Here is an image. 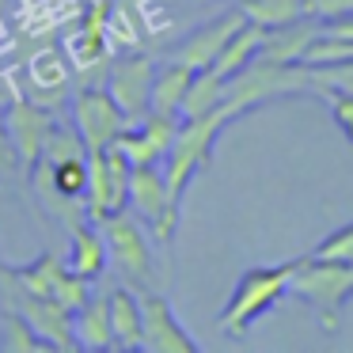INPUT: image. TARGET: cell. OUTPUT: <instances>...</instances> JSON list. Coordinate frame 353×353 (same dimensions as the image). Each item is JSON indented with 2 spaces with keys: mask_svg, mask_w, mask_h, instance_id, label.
<instances>
[{
  "mask_svg": "<svg viewBox=\"0 0 353 353\" xmlns=\"http://www.w3.org/2000/svg\"><path fill=\"white\" fill-rule=\"evenodd\" d=\"M95 224H99V232H103L110 266H114L125 281L152 289V281H156L152 247H148V239H145V232H141L137 216H130L125 209H118V213H107L103 221H95Z\"/></svg>",
  "mask_w": 353,
  "mask_h": 353,
  "instance_id": "5",
  "label": "cell"
},
{
  "mask_svg": "<svg viewBox=\"0 0 353 353\" xmlns=\"http://www.w3.org/2000/svg\"><path fill=\"white\" fill-rule=\"evenodd\" d=\"M72 125H77L88 152H103L118 141V133L130 125V118L122 114V107L114 103V95L107 88L84 84L72 99Z\"/></svg>",
  "mask_w": 353,
  "mask_h": 353,
  "instance_id": "7",
  "label": "cell"
},
{
  "mask_svg": "<svg viewBox=\"0 0 353 353\" xmlns=\"http://www.w3.org/2000/svg\"><path fill=\"white\" fill-rule=\"evenodd\" d=\"M72 334H77V350H114L107 296H88L80 307H72Z\"/></svg>",
  "mask_w": 353,
  "mask_h": 353,
  "instance_id": "17",
  "label": "cell"
},
{
  "mask_svg": "<svg viewBox=\"0 0 353 353\" xmlns=\"http://www.w3.org/2000/svg\"><path fill=\"white\" fill-rule=\"evenodd\" d=\"M54 125H57V118L50 114V107L39 99H16L4 110V133H8V141H12V152H16V160L27 163V168L39 163L42 145H46Z\"/></svg>",
  "mask_w": 353,
  "mask_h": 353,
  "instance_id": "10",
  "label": "cell"
},
{
  "mask_svg": "<svg viewBox=\"0 0 353 353\" xmlns=\"http://www.w3.org/2000/svg\"><path fill=\"white\" fill-rule=\"evenodd\" d=\"M16 312L34 327V334L50 345V350H77V334H72V307H65L54 296H39V292H23Z\"/></svg>",
  "mask_w": 353,
  "mask_h": 353,
  "instance_id": "14",
  "label": "cell"
},
{
  "mask_svg": "<svg viewBox=\"0 0 353 353\" xmlns=\"http://www.w3.org/2000/svg\"><path fill=\"white\" fill-rule=\"evenodd\" d=\"M315 34H319V19L300 16V19H292V23L274 27V31L262 34L259 57H266V61H281V65H300V57H304V50L315 42Z\"/></svg>",
  "mask_w": 353,
  "mask_h": 353,
  "instance_id": "15",
  "label": "cell"
},
{
  "mask_svg": "<svg viewBox=\"0 0 353 353\" xmlns=\"http://www.w3.org/2000/svg\"><path fill=\"white\" fill-rule=\"evenodd\" d=\"M194 72H198V69L175 61V57H171L168 65H160V69H156V80H152V103H148V110L183 118L179 110H183V99H186V88H190Z\"/></svg>",
  "mask_w": 353,
  "mask_h": 353,
  "instance_id": "18",
  "label": "cell"
},
{
  "mask_svg": "<svg viewBox=\"0 0 353 353\" xmlns=\"http://www.w3.org/2000/svg\"><path fill=\"white\" fill-rule=\"evenodd\" d=\"M243 23H247V19H243V12H239V8L221 12L216 19H209V23H201L198 31L186 34V39L171 50V57H175V61H183V65H190V69H209V65L221 57V50L228 46V39Z\"/></svg>",
  "mask_w": 353,
  "mask_h": 353,
  "instance_id": "13",
  "label": "cell"
},
{
  "mask_svg": "<svg viewBox=\"0 0 353 353\" xmlns=\"http://www.w3.org/2000/svg\"><path fill=\"white\" fill-rule=\"evenodd\" d=\"M224 84H228V80L216 77L213 69H198V72H194L190 88H186V99H183V110H179L183 122H186V118L213 114V110L224 103Z\"/></svg>",
  "mask_w": 353,
  "mask_h": 353,
  "instance_id": "21",
  "label": "cell"
},
{
  "mask_svg": "<svg viewBox=\"0 0 353 353\" xmlns=\"http://www.w3.org/2000/svg\"><path fill=\"white\" fill-rule=\"evenodd\" d=\"M152 80H156V61L148 54H122L107 65V92L122 107L130 122H141L152 103Z\"/></svg>",
  "mask_w": 353,
  "mask_h": 353,
  "instance_id": "9",
  "label": "cell"
},
{
  "mask_svg": "<svg viewBox=\"0 0 353 353\" xmlns=\"http://www.w3.org/2000/svg\"><path fill=\"white\" fill-rule=\"evenodd\" d=\"M125 209H133V216L145 224H152L156 239L171 243L179 228V205L168 194V179H163L160 163H133L130 175V201Z\"/></svg>",
  "mask_w": 353,
  "mask_h": 353,
  "instance_id": "6",
  "label": "cell"
},
{
  "mask_svg": "<svg viewBox=\"0 0 353 353\" xmlns=\"http://www.w3.org/2000/svg\"><path fill=\"white\" fill-rule=\"evenodd\" d=\"M312 259L353 266V224H342V228H334L327 239H319V243L312 247Z\"/></svg>",
  "mask_w": 353,
  "mask_h": 353,
  "instance_id": "24",
  "label": "cell"
},
{
  "mask_svg": "<svg viewBox=\"0 0 353 353\" xmlns=\"http://www.w3.org/2000/svg\"><path fill=\"white\" fill-rule=\"evenodd\" d=\"M281 95H315V69L254 57L247 69H239L236 77L224 84L221 110L232 122V118L247 114V110L262 107V103H270V99H281Z\"/></svg>",
  "mask_w": 353,
  "mask_h": 353,
  "instance_id": "1",
  "label": "cell"
},
{
  "mask_svg": "<svg viewBox=\"0 0 353 353\" xmlns=\"http://www.w3.org/2000/svg\"><path fill=\"white\" fill-rule=\"evenodd\" d=\"M107 243H103V232L95 221H77L72 224V243H69V259L65 266L72 270L84 281H95V277L107 270Z\"/></svg>",
  "mask_w": 353,
  "mask_h": 353,
  "instance_id": "16",
  "label": "cell"
},
{
  "mask_svg": "<svg viewBox=\"0 0 353 353\" xmlns=\"http://www.w3.org/2000/svg\"><path fill=\"white\" fill-rule=\"evenodd\" d=\"M228 125V114L221 107L205 118H186L179 122V133L171 141L168 156H163V179H168V194L175 205H183V194L190 190V183L198 179L201 168H209L213 160V148H216V137L221 130Z\"/></svg>",
  "mask_w": 353,
  "mask_h": 353,
  "instance_id": "4",
  "label": "cell"
},
{
  "mask_svg": "<svg viewBox=\"0 0 353 353\" xmlns=\"http://www.w3.org/2000/svg\"><path fill=\"white\" fill-rule=\"evenodd\" d=\"M236 8L243 12L247 23L262 27V31H274V27H285L304 16L300 0H236Z\"/></svg>",
  "mask_w": 353,
  "mask_h": 353,
  "instance_id": "22",
  "label": "cell"
},
{
  "mask_svg": "<svg viewBox=\"0 0 353 353\" xmlns=\"http://www.w3.org/2000/svg\"><path fill=\"white\" fill-rule=\"evenodd\" d=\"M289 292L300 296L307 307L315 312L319 327L327 334H334L342 327V312L353 296V266H342V262H323V259H304L292 262V281Z\"/></svg>",
  "mask_w": 353,
  "mask_h": 353,
  "instance_id": "3",
  "label": "cell"
},
{
  "mask_svg": "<svg viewBox=\"0 0 353 353\" xmlns=\"http://www.w3.org/2000/svg\"><path fill=\"white\" fill-rule=\"evenodd\" d=\"M107 307L114 350H141V296H133V289H125V285H118L107 292Z\"/></svg>",
  "mask_w": 353,
  "mask_h": 353,
  "instance_id": "19",
  "label": "cell"
},
{
  "mask_svg": "<svg viewBox=\"0 0 353 353\" xmlns=\"http://www.w3.org/2000/svg\"><path fill=\"white\" fill-rule=\"evenodd\" d=\"M0 350L4 353H34V350H50V345L34 334V327L19 312H4L0 315Z\"/></svg>",
  "mask_w": 353,
  "mask_h": 353,
  "instance_id": "23",
  "label": "cell"
},
{
  "mask_svg": "<svg viewBox=\"0 0 353 353\" xmlns=\"http://www.w3.org/2000/svg\"><path fill=\"white\" fill-rule=\"evenodd\" d=\"M262 34H266L262 27H254V23H243V27H239V31L228 39V46L221 50V57H216V61L209 65V69H213L216 77L232 80L239 69H247V65H251L254 57H259V50H262Z\"/></svg>",
  "mask_w": 353,
  "mask_h": 353,
  "instance_id": "20",
  "label": "cell"
},
{
  "mask_svg": "<svg viewBox=\"0 0 353 353\" xmlns=\"http://www.w3.org/2000/svg\"><path fill=\"white\" fill-rule=\"evenodd\" d=\"M319 95L327 99V107H330V114H334L338 130L353 141V95L350 92H319Z\"/></svg>",
  "mask_w": 353,
  "mask_h": 353,
  "instance_id": "25",
  "label": "cell"
},
{
  "mask_svg": "<svg viewBox=\"0 0 353 353\" xmlns=\"http://www.w3.org/2000/svg\"><path fill=\"white\" fill-rule=\"evenodd\" d=\"M19 270V281H23L27 292H39V296H54L61 300L65 307H80L92 292H88V281L77 277L54 251L39 254L31 266H16Z\"/></svg>",
  "mask_w": 353,
  "mask_h": 353,
  "instance_id": "11",
  "label": "cell"
},
{
  "mask_svg": "<svg viewBox=\"0 0 353 353\" xmlns=\"http://www.w3.org/2000/svg\"><path fill=\"white\" fill-rule=\"evenodd\" d=\"M292 262H296V259H292ZM292 262L243 270V277L236 281L228 304L221 307V319H216V323H221V334L224 338H247V330H251L262 315L274 312V307L289 296Z\"/></svg>",
  "mask_w": 353,
  "mask_h": 353,
  "instance_id": "2",
  "label": "cell"
},
{
  "mask_svg": "<svg viewBox=\"0 0 353 353\" xmlns=\"http://www.w3.org/2000/svg\"><path fill=\"white\" fill-rule=\"evenodd\" d=\"M141 350L148 353H198V338L183 327L179 312L163 292L148 289L141 296Z\"/></svg>",
  "mask_w": 353,
  "mask_h": 353,
  "instance_id": "8",
  "label": "cell"
},
{
  "mask_svg": "<svg viewBox=\"0 0 353 353\" xmlns=\"http://www.w3.org/2000/svg\"><path fill=\"white\" fill-rule=\"evenodd\" d=\"M179 122H183V118L148 110L141 122H130L118 133L114 145L125 152L130 163H163V156H168L171 141H175V133H179Z\"/></svg>",
  "mask_w": 353,
  "mask_h": 353,
  "instance_id": "12",
  "label": "cell"
}]
</instances>
